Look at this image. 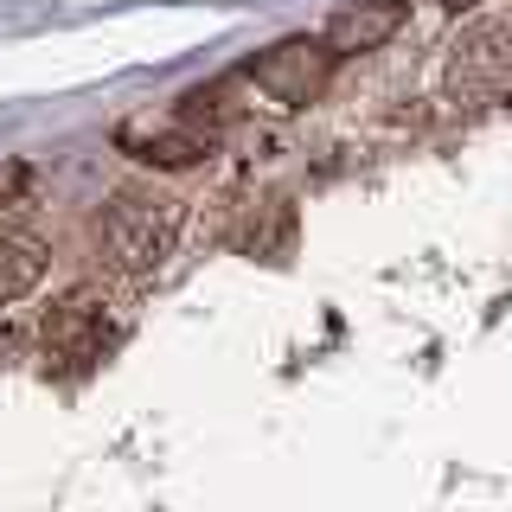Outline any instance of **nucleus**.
Wrapping results in <instances>:
<instances>
[{"label": "nucleus", "instance_id": "f257e3e1", "mask_svg": "<svg viewBox=\"0 0 512 512\" xmlns=\"http://www.w3.org/2000/svg\"><path fill=\"white\" fill-rule=\"evenodd\" d=\"M180 199H173L167 186H148V180H128L103 199V212H96V250H103V263L116 269V276H154L160 263L173 256L180 244Z\"/></svg>", "mask_w": 512, "mask_h": 512}, {"label": "nucleus", "instance_id": "f03ea898", "mask_svg": "<svg viewBox=\"0 0 512 512\" xmlns=\"http://www.w3.org/2000/svg\"><path fill=\"white\" fill-rule=\"evenodd\" d=\"M333 71H340V52H333L327 39H282V45H269L263 58H250L244 64V77L263 96H276L282 109H308L320 103V90L333 84Z\"/></svg>", "mask_w": 512, "mask_h": 512}, {"label": "nucleus", "instance_id": "7ed1b4c3", "mask_svg": "<svg viewBox=\"0 0 512 512\" xmlns=\"http://www.w3.org/2000/svg\"><path fill=\"white\" fill-rule=\"evenodd\" d=\"M45 359H58V365H90V359H103V346H109V301H103V288L84 282V288H64V295L45 308Z\"/></svg>", "mask_w": 512, "mask_h": 512}, {"label": "nucleus", "instance_id": "20e7f679", "mask_svg": "<svg viewBox=\"0 0 512 512\" xmlns=\"http://www.w3.org/2000/svg\"><path fill=\"white\" fill-rule=\"evenodd\" d=\"M448 90L468 96V103L512 96V26L506 20H487V26H474V32H461V39H455Z\"/></svg>", "mask_w": 512, "mask_h": 512}, {"label": "nucleus", "instance_id": "39448f33", "mask_svg": "<svg viewBox=\"0 0 512 512\" xmlns=\"http://www.w3.org/2000/svg\"><path fill=\"white\" fill-rule=\"evenodd\" d=\"M122 154L148 160V167H192V160L212 154V128H199L192 109H173V116H141V122H122Z\"/></svg>", "mask_w": 512, "mask_h": 512}, {"label": "nucleus", "instance_id": "423d86ee", "mask_svg": "<svg viewBox=\"0 0 512 512\" xmlns=\"http://www.w3.org/2000/svg\"><path fill=\"white\" fill-rule=\"evenodd\" d=\"M404 20H410V0H352V7H340V13L327 20V32H320V39H327L340 58H359V52L391 45L397 32H404Z\"/></svg>", "mask_w": 512, "mask_h": 512}, {"label": "nucleus", "instance_id": "0eeeda50", "mask_svg": "<svg viewBox=\"0 0 512 512\" xmlns=\"http://www.w3.org/2000/svg\"><path fill=\"white\" fill-rule=\"evenodd\" d=\"M45 269H52V250H45L32 231H13V224H0V308L26 301L32 288L45 282Z\"/></svg>", "mask_w": 512, "mask_h": 512}, {"label": "nucleus", "instance_id": "6e6552de", "mask_svg": "<svg viewBox=\"0 0 512 512\" xmlns=\"http://www.w3.org/2000/svg\"><path fill=\"white\" fill-rule=\"evenodd\" d=\"M26 186H32V167H26V160H0V205H20Z\"/></svg>", "mask_w": 512, "mask_h": 512}, {"label": "nucleus", "instance_id": "1a4fd4ad", "mask_svg": "<svg viewBox=\"0 0 512 512\" xmlns=\"http://www.w3.org/2000/svg\"><path fill=\"white\" fill-rule=\"evenodd\" d=\"M436 7H448V13H468V7H480V0H436Z\"/></svg>", "mask_w": 512, "mask_h": 512}]
</instances>
